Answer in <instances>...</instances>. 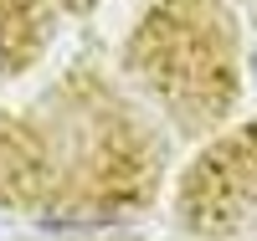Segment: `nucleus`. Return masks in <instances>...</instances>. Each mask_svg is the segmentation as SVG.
I'll use <instances>...</instances> for the list:
<instances>
[{
	"mask_svg": "<svg viewBox=\"0 0 257 241\" xmlns=\"http://www.w3.org/2000/svg\"><path fill=\"white\" fill-rule=\"evenodd\" d=\"M252 72H257V52H252Z\"/></svg>",
	"mask_w": 257,
	"mask_h": 241,
	"instance_id": "obj_1",
	"label": "nucleus"
}]
</instances>
